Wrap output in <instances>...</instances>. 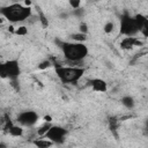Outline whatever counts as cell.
Wrapping results in <instances>:
<instances>
[{"mask_svg": "<svg viewBox=\"0 0 148 148\" xmlns=\"http://www.w3.org/2000/svg\"><path fill=\"white\" fill-rule=\"evenodd\" d=\"M65 59L69 62H80L89 54V49L84 43L76 42H57Z\"/></svg>", "mask_w": 148, "mask_h": 148, "instance_id": "1", "label": "cell"}, {"mask_svg": "<svg viewBox=\"0 0 148 148\" xmlns=\"http://www.w3.org/2000/svg\"><path fill=\"white\" fill-rule=\"evenodd\" d=\"M31 14H32L31 7H25L23 3L20 2H13L0 9V15L10 23L24 22L31 16Z\"/></svg>", "mask_w": 148, "mask_h": 148, "instance_id": "2", "label": "cell"}, {"mask_svg": "<svg viewBox=\"0 0 148 148\" xmlns=\"http://www.w3.org/2000/svg\"><path fill=\"white\" fill-rule=\"evenodd\" d=\"M53 67L57 77L62 83H71V84L77 83L82 79L86 72V69L81 66H64V65L54 64Z\"/></svg>", "mask_w": 148, "mask_h": 148, "instance_id": "3", "label": "cell"}, {"mask_svg": "<svg viewBox=\"0 0 148 148\" xmlns=\"http://www.w3.org/2000/svg\"><path fill=\"white\" fill-rule=\"evenodd\" d=\"M21 75V67L17 59H9L0 65V76L2 79H8L9 81L18 80Z\"/></svg>", "mask_w": 148, "mask_h": 148, "instance_id": "4", "label": "cell"}, {"mask_svg": "<svg viewBox=\"0 0 148 148\" xmlns=\"http://www.w3.org/2000/svg\"><path fill=\"white\" fill-rule=\"evenodd\" d=\"M119 31L125 37H134L139 32V29L136 27L134 17L132 15H130L127 12H124L123 15L120 16Z\"/></svg>", "mask_w": 148, "mask_h": 148, "instance_id": "5", "label": "cell"}, {"mask_svg": "<svg viewBox=\"0 0 148 148\" xmlns=\"http://www.w3.org/2000/svg\"><path fill=\"white\" fill-rule=\"evenodd\" d=\"M67 135V130L59 125H52L49 132L44 138L52 141L54 145H61L65 142V138Z\"/></svg>", "mask_w": 148, "mask_h": 148, "instance_id": "6", "label": "cell"}, {"mask_svg": "<svg viewBox=\"0 0 148 148\" xmlns=\"http://www.w3.org/2000/svg\"><path fill=\"white\" fill-rule=\"evenodd\" d=\"M39 119V116L36 111H32V110H25V111H22L17 114V123L21 125V126H27V127H32L37 124Z\"/></svg>", "mask_w": 148, "mask_h": 148, "instance_id": "7", "label": "cell"}, {"mask_svg": "<svg viewBox=\"0 0 148 148\" xmlns=\"http://www.w3.org/2000/svg\"><path fill=\"white\" fill-rule=\"evenodd\" d=\"M90 88L96 92H106L108 91V83L105 80L99 77H94L89 81Z\"/></svg>", "mask_w": 148, "mask_h": 148, "instance_id": "8", "label": "cell"}, {"mask_svg": "<svg viewBox=\"0 0 148 148\" xmlns=\"http://www.w3.org/2000/svg\"><path fill=\"white\" fill-rule=\"evenodd\" d=\"M140 45H142V43L135 37H124L120 40V47L125 51L132 50L134 46H140Z\"/></svg>", "mask_w": 148, "mask_h": 148, "instance_id": "9", "label": "cell"}, {"mask_svg": "<svg viewBox=\"0 0 148 148\" xmlns=\"http://www.w3.org/2000/svg\"><path fill=\"white\" fill-rule=\"evenodd\" d=\"M32 145L36 148H51L54 143L52 141H50L49 139L44 138V136H38L37 139L32 140Z\"/></svg>", "mask_w": 148, "mask_h": 148, "instance_id": "10", "label": "cell"}, {"mask_svg": "<svg viewBox=\"0 0 148 148\" xmlns=\"http://www.w3.org/2000/svg\"><path fill=\"white\" fill-rule=\"evenodd\" d=\"M7 132H8V133H9V135H10V136H13V138H20V136H22V135H23V126L13 124V125L8 128V131H7Z\"/></svg>", "mask_w": 148, "mask_h": 148, "instance_id": "11", "label": "cell"}, {"mask_svg": "<svg viewBox=\"0 0 148 148\" xmlns=\"http://www.w3.org/2000/svg\"><path fill=\"white\" fill-rule=\"evenodd\" d=\"M120 102H121V104H123L126 109H130V110H132V109L135 106V101H134V98H133L131 95H125V96H123L121 99H120Z\"/></svg>", "mask_w": 148, "mask_h": 148, "instance_id": "12", "label": "cell"}, {"mask_svg": "<svg viewBox=\"0 0 148 148\" xmlns=\"http://www.w3.org/2000/svg\"><path fill=\"white\" fill-rule=\"evenodd\" d=\"M134 21H135V23H136V27H138V29H139V32L141 31V29L143 28V25H145V23H146V21H147V16H145L143 14H141V13H138V14H135L134 16Z\"/></svg>", "mask_w": 148, "mask_h": 148, "instance_id": "13", "label": "cell"}, {"mask_svg": "<svg viewBox=\"0 0 148 148\" xmlns=\"http://www.w3.org/2000/svg\"><path fill=\"white\" fill-rule=\"evenodd\" d=\"M52 125H53V124H51V123H45V121H44V124L40 125V126L37 128V135H38V136H45Z\"/></svg>", "mask_w": 148, "mask_h": 148, "instance_id": "14", "label": "cell"}, {"mask_svg": "<svg viewBox=\"0 0 148 148\" xmlns=\"http://www.w3.org/2000/svg\"><path fill=\"white\" fill-rule=\"evenodd\" d=\"M37 14H38L37 18L39 20L42 27H43V28H47V27H49V20H47V17H46V15L40 10L39 7H37Z\"/></svg>", "mask_w": 148, "mask_h": 148, "instance_id": "15", "label": "cell"}, {"mask_svg": "<svg viewBox=\"0 0 148 148\" xmlns=\"http://www.w3.org/2000/svg\"><path fill=\"white\" fill-rule=\"evenodd\" d=\"M71 38H72V42H76V43H84L87 39H88V36L84 35V34H81V32H75L73 35H71Z\"/></svg>", "mask_w": 148, "mask_h": 148, "instance_id": "16", "label": "cell"}, {"mask_svg": "<svg viewBox=\"0 0 148 148\" xmlns=\"http://www.w3.org/2000/svg\"><path fill=\"white\" fill-rule=\"evenodd\" d=\"M109 126L110 130L114 133V135H117V128H118V119L116 117H111L109 118Z\"/></svg>", "mask_w": 148, "mask_h": 148, "instance_id": "17", "label": "cell"}, {"mask_svg": "<svg viewBox=\"0 0 148 148\" xmlns=\"http://www.w3.org/2000/svg\"><path fill=\"white\" fill-rule=\"evenodd\" d=\"M51 66H54L49 59H45V60H43V61H40L38 65H37V68L38 69H40V71H44V69H47V68H50Z\"/></svg>", "mask_w": 148, "mask_h": 148, "instance_id": "18", "label": "cell"}, {"mask_svg": "<svg viewBox=\"0 0 148 148\" xmlns=\"http://www.w3.org/2000/svg\"><path fill=\"white\" fill-rule=\"evenodd\" d=\"M113 29H114V23H113L112 21H108V22L104 24V27H103V31H104L105 34H111V32L113 31Z\"/></svg>", "mask_w": 148, "mask_h": 148, "instance_id": "19", "label": "cell"}, {"mask_svg": "<svg viewBox=\"0 0 148 148\" xmlns=\"http://www.w3.org/2000/svg\"><path fill=\"white\" fill-rule=\"evenodd\" d=\"M14 34L17 35V36H25V35H28V28L24 27V25H20L17 28H15Z\"/></svg>", "mask_w": 148, "mask_h": 148, "instance_id": "20", "label": "cell"}, {"mask_svg": "<svg viewBox=\"0 0 148 148\" xmlns=\"http://www.w3.org/2000/svg\"><path fill=\"white\" fill-rule=\"evenodd\" d=\"M68 3H69V6H71V8L74 9V10L80 9V8H81V5H82L80 0H69Z\"/></svg>", "mask_w": 148, "mask_h": 148, "instance_id": "21", "label": "cell"}, {"mask_svg": "<svg viewBox=\"0 0 148 148\" xmlns=\"http://www.w3.org/2000/svg\"><path fill=\"white\" fill-rule=\"evenodd\" d=\"M88 31H89L88 24H87L86 22H81V23H80V25H79V32L84 34V35H88Z\"/></svg>", "mask_w": 148, "mask_h": 148, "instance_id": "22", "label": "cell"}, {"mask_svg": "<svg viewBox=\"0 0 148 148\" xmlns=\"http://www.w3.org/2000/svg\"><path fill=\"white\" fill-rule=\"evenodd\" d=\"M140 32L142 34V36H143V37L148 38V18H147V21H146V23H145V25H143V28L141 29V31H140Z\"/></svg>", "mask_w": 148, "mask_h": 148, "instance_id": "23", "label": "cell"}, {"mask_svg": "<svg viewBox=\"0 0 148 148\" xmlns=\"http://www.w3.org/2000/svg\"><path fill=\"white\" fill-rule=\"evenodd\" d=\"M43 119H44V121H45V123H51V124H52V117H51V116L46 114V116H44V118H43Z\"/></svg>", "mask_w": 148, "mask_h": 148, "instance_id": "24", "label": "cell"}, {"mask_svg": "<svg viewBox=\"0 0 148 148\" xmlns=\"http://www.w3.org/2000/svg\"><path fill=\"white\" fill-rule=\"evenodd\" d=\"M23 5H24L25 7H31V5H32V2H31L30 0H25V1L23 2Z\"/></svg>", "mask_w": 148, "mask_h": 148, "instance_id": "25", "label": "cell"}, {"mask_svg": "<svg viewBox=\"0 0 148 148\" xmlns=\"http://www.w3.org/2000/svg\"><path fill=\"white\" fill-rule=\"evenodd\" d=\"M0 148H6V146H5V143H3V142H1V143H0Z\"/></svg>", "mask_w": 148, "mask_h": 148, "instance_id": "26", "label": "cell"}, {"mask_svg": "<svg viewBox=\"0 0 148 148\" xmlns=\"http://www.w3.org/2000/svg\"><path fill=\"white\" fill-rule=\"evenodd\" d=\"M146 130H147V132H148V121H147V127H146Z\"/></svg>", "mask_w": 148, "mask_h": 148, "instance_id": "27", "label": "cell"}]
</instances>
